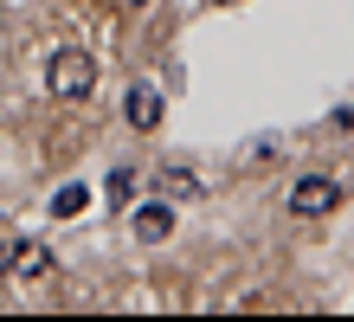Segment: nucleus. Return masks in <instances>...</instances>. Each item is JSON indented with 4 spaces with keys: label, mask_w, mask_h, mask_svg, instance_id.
<instances>
[{
    "label": "nucleus",
    "mask_w": 354,
    "mask_h": 322,
    "mask_svg": "<svg viewBox=\"0 0 354 322\" xmlns=\"http://www.w3.org/2000/svg\"><path fill=\"white\" fill-rule=\"evenodd\" d=\"M7 271L19 277V284H52V271H58V265H52V251H46V245H13V251H7Z\"/></svg>",
    "instance_id": "3"
},
{
    "label": "nucleus",
    "mask_w": 354,
    "mask_h": 322,
    "mask_svg": "<svg viewBox=\"0 0 354 322\" xmlns=\"http://www.w3.org/2000/svg\"><path fill=\"white\" fill-rule=\"evenodd\" d=\"M84 206H91V187H77V181L52 193V220H77V213H84Z\"/></svg>",
    "instance_id": "7"
},
{
    "label": "nucleus",
    "mask_w": 354,
    "mask_h": 322,
    "mask_svg": "<svg viewBox=\"0 0 354 322\" xmlns=\"http://www.w3.org/2000/svg\"><path fill=\"white\" fill-rule=\"evenodd\" d=\"M46 91H52L58 103H84V97L97 91V58H91L84 46H58L52 64H46Z\"/></svg>",
    "instance_id": "1"
},
{
    "label": "nucleus",
    "mask_w": 354,
    "mask_h": 322,
    "mask_svg": "<svg viewBox=\"0 0 354 322\" xmlns=\"http://www.w3.org/2000/svg\"><path fill=\"white\" fill-rule=\"evenodd\" d=\"M122 123H129V129H161V91H155V84H129Z\"/></svg>",
    "instance_id": "4"
},
{
    "label": "nucleus",
    "mask_w": 354,
    "mask_h": 322,
    "mask_svg": "<svg viewBox=\"0 0 354 322\" xmlns=\"http://www.w3.org/2000/svg\"><path fill=\"white\" fill-rule=\"evenodd\" d=\"M155 187H161V200H194V193H200V175H194V168H180V161H168L155 175Z\"/></svg>",
    "instance_id": "6"
},
{
    "label": "nucleus",
    "mask_w": 354,
    "mask_h": 322,
    "mask_svg": "<svg viewBox=\"0 0 354 322\" xmlns=\"http://www.w3.org/2000/svg\"><path fill=\"white\" fill-rule=\"evenodd\" d=\"M129 193H136V175H129V168H116V175H110V200H129Z\"/></svg>",
    "instance_id": "9"
},
{
    "label": "nucleus",
    "mask_w": 354,
    "mask_h": 322,
    "mask_svg": "<svg viewBox=\"0 0 354 322\" xmlns=\"http://www.w3.org/2000/svg\"><path fill=\"white\" fill-rule=\"evenodd\" d=\"M219 7H239V0H219Z\"/></svg>",
    "instance_id": "11"
},
{
    "label": "nucleus",
    "mask_w": 354,
    "mask_h": 322,
    "mask_svg": "<svg viewBox=\"0 0 354 322\" xmlns=\"http://www.w3.org/2000/svg\"><path fill=\"white\" fill-rule=\"evenodd\" d=\"M168 232H174V200H155V206L136 213V239H142V245H161Z\"/></svg>",
    "instance_id": "5"
},
{
    "label": "nucleus",
    "mask_w": 354,
    "mask_h": 322,
    "mask_svg": "<svg viewBox=\"0 0 354 322\" xmlns=\"http://www.w3.org/2000/svg\"><path fill=\"white\" fill-rule=\"evenodd\" d=\"M116 7H129V13H136V7H149V0H116Z\"/></svg>",
    "instance_id": "10"
},
{
    "label": "nucleus",
    "mask_w": 354,
    "mask_h": 322,
    "mask_svg": "<svg viewBox=\"0 0 354 322\" xmlns=\"http://www.w3.org/2000/svg\"><path fill=\"white\" fill-rule=\"evenodd\" d=\"M335 206H342V181H328V175L290 181V213H297V220H322V213H335Z\"/></svg>",
    "instance_id": "2"
},
{
    "label": "nucleus",
    "mask_w": 354,
    "mask_h": 322,
    "mask_svg": "<svg viewBox=\"0 0 354 322\" xmlns=\"http://www.w3.org/2000/svg\"><path fill=\"white\" fill-rule=\"evenodd\" d=\"M270 155H277V136H258V142H252V148H245V155H239V161H252V168H258V161H270Z\"/></svg>",
    "instance_id": "8"
}]
</instances>
